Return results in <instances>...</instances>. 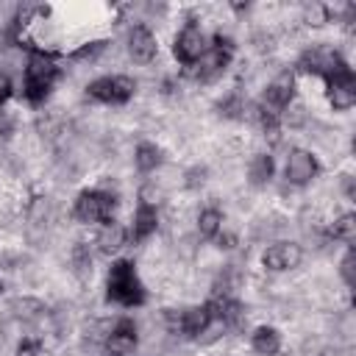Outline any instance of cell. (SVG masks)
Returning a JSON list of instances; mask_svg holds the SVG:
<instances>
[{"mask_svg":"<svg viewBox=\"0 0 356 356\" xmlns=\"http://www.w3.org/2000/svg\"><path fill=\"white\" fill-rule=\"evenodd\" d=\"M106 298H108L111 303H117V306H125V309L142 306V303L147 300L145 284L139 281L134 261L120 259V261L111 264V270H108V284H106Z\"/></svg>","mask_w":356,"mask_h":356,"instance_id":"cell-1","label":"cell"},{"mask_svg":"<svg viewBox=\"0 0 356 356\" xmlns=\"http://www.w3.org/2000/svg\"><path fill=\"white\" fill-rule=\"evenodd\" d=\"M58 78V64L50 53L44 50H33L28 56V67H25V86H22V95L31 106H39L44 103V97L50 95L53 83Z\"/></svg>","mask_w":356,"mask_h":356,"instance_id":"cell-2","label":"cell"},{"mask_svg":"<svg viewBox=\"0 0 356 356\" xmlns=\"http://www.w3.org/2000/svg\"><path fill=\"white\" fill-rule=\"evenodd\" d=\"M114 206H117L114 195H108L103 189H86V192L78 195L72 214L81 222H100V225H106V222L114 220Z\"/></svg>","mask_w":356,"mask_h":356,"instance_id":"cell-3","label":"cell"},{"mask_svg":"<svg viewBox=\"0 0 356 356\" xmlns=\"http://www.w3.org/2000/svg\"><path fill=\"white\" fill-rule=\"evenodd\" d=\"M211 323H214L211 303H200V306H192L184 312H167V328L172 334H184L189 339H197L200 334H206Z\"/></svg>","mask_w":356,"mask_h":356,"instance_id":"cell-4","label":"cell"},{"mask_svg":"<svg viewBox=\"0 0 356 356\" xmlns=\"http://www.w3.org/2000/svg\"><path fill=\"white\" fill-rule=\"evenodd\" d=\"M206 50H209V39H206V33H203V28H200L197 22H186V25L178 31L175 42H172V56H175L184 67L197 64Z\"/></svg>","mask_w":356,"mask_h":356,"instance_id":"cell-5","label":"cell"},{"mask_svg":"<svg viewBox=\"0 0 356 356\" xmlns=\"http://www.w3.org/2000/svg\"><path fill=\"white\" fill-rule=\"evenodd\" d=\"M317 172H320V164H317V159H314L312 150H303V147L289 150L284 175H286V181H289L292 186H306V184H312Z\"/></svg>","mask_w":356,"mask_h":356,"instance_id":"cell-6","label":"cell"},{"mask_svg":"<svg viewBox=\"0 0 356 356\" xmlns=\"http://www.w3.org/2000/svg\"><path fill=\"white\" fill-rule=\"evenodd\" d=\"M303 259V250L300 245L295 242H273L264 253H261V264L273 273H286V270H295Z\"/></svg>","mask_w":356,"mask_h":356,"instance_id":"cell-7","label":"cell"},{"mask_svg":"<svg viewBox=\"0 0 356 356\" xmlns=\"http://www.w3.org/2000/svg\"><path fill=\"white\" fill-rule=\"evenodd\" d=\"M139 337H136V323L131 317H120L111 331L106 334V350L111 356H128L134 348H136Z\"/></svg>","mask_w":356,"mask_h":356,"instance_id":"cell-8","label":"cell"},{"mask_svg":"<svg viewBox=\"0 0 356 356\" xmlns=\"http://www.w3.org/2000/svg\"><path fill=\"white\" fill-rule=\"evenodd\" d=\"M325 86H328V103H331V108H337V111L353 108V103H356V78H353L350 70L328 78Z\"/></svg>","mask_w":356,"mask_h":356,"instance_id":"cell-9","label":"cell"},{"mask_svg":"<svg viewBox=\"0 0 356 356\" xmlns=\"http://www.w3.org/2000/svg\"><path fill=\"white\" fill-rule=\"evenodd\" d=\"M128 53L136 64H150L159 53V44H156V36L147 25H134L131 33H128Z\"/></svg>","mask_w":356,"mask_h":356,"instance_id":"cell-10","label":"cell"},{"mask_svg":"<svg viewBox=\"0 0 356 356\" xmlns=\"http://www.w3.org/2000/svg\"><path fill=\"white\" fill-rule=\"evenodd\" d=\"M292 97H295V78H292L289 72H284V75H278V78L264 89L261 106L270 108V111H275V114H281L284 108H289Z\"/></svg>","mask_w":356,"mask_h":356,"instance_id":"cell-11","label":"cell"},{"mask_svg":"<svg viewBox=\"0 0 356 356\" xmlns=\"http://www.w3.org/2000/svg\"><path fill=\"white\" fill-rule=\"evenodd\" d=\"M156 228H159V211H156V206L139 200V206H136V211H134V222H131L128 236H131L134 242H145L147 236L156 234Z\"/></svg>","mask_w":356,"mask_h":356,"instance_id":"cell-12","label":"cell"},{"mask_svg":"<svg viewBox=\"0 0 356 356\" xmlns=\"http://www.w3.org/2000/svg\"><path fill=\"white\" fill-rule=\"evenodd\" d=\"M250 345H253V350L259 356H275L281 350V334L273 325H259L250 334Z\"/></svg>","mask_w":356,"mask_h":356,"instance_id":"cell-13","label":"cell"},{"mask_svg":"<svg viewBox=\"0 0 356 356\" xmlns=\"http://www.w3.org/2000/svg\"><path fill=\"white\" fill-rule=\"evenodd\" d=\"M275 172V161L270 153H256L248 164V175H250V184L253 186H264Z\"/></svg>","mask_w":356,"mask_h":356,"instance_id":"cell-14","label":"cell"},{"mask_svg":"<svg viewBox=\"0 0 356 356\" xmlns=\"http://www.w3.org/2000/svg\"><path fill=\"white\" fill-rule=\"evenodd\" d=\"M125 239H128V231H125L122 225H117L114 220L106 222V225L100 228V234H97V245H100L103 253H117V250L125 245Z\"/></svg>","mask_w":356,"mask_h":356,"instance_id":"cell-15","label":"cell"},{"mask_svg":"<svg viewBox=\"0 0 356 356\" xmlns=\"http://www.w3.org/2000/svg\"><path fill=\"white\" fill-rule=\"evenodd\" d=\"M134 164H136L139 172H153L161 164V150L153 142H139L136 153H134Z\"/></svg>","mask_w":356,"mask_h":356,"instance_id":"cell-16","label":"cell"},{"mask_svg":"<svg viewBox=\"0 0 356 356\" xmlns=\"http://www.w3.org/2000/svg\"><path fill=\"white\" fill-rule=\"evenodd\" d=\"M197 231L203 239H214L222 231V211L220 209H203L197 217Z\"/></svg>","mask_w":356,"mask_h":356,"instance_id":"cell-17","label":"cell"},{"mask_svg":"<svg viewBox=\"0 0 356 356\" xmlns=\"http://www.w3.org/2000/svg\"><path fill=\"white\" fill-rule=\"evenodd\" d=\"M136 92L134 78L128 75H111V106H125Z\"/></svg>","mask_w":356,"mask_h":356,"instance_id":"cell-18","label":"cell"},{"mask_svg":"<svg viewBox=\"0 0 356 356\" xmlns=\"http://www.w3.org/2000/svg\"><path fill=\"white\" fill-rule=\"evenodd\" d=\"M331 234H334V239H339V242H345V245H353V242H356V214H353V211L342 214V217L331 225Z\"/></svg>","mask_w":356,"mask_h":356,"instance_id":"cell-19","label":"cell"},{"mask_svg":"<svg viewBox=\"0 0 356 356\" xmlns=\"http://www.w3.org/2000/svg\"><path fill=\"white\" fill-rule=\"evenodd\" d=\"M86 97L97 100V103H111V75L106 78H97L86 86Z\"/></svg>","mask_w":356,"mask_h":356,"instance_id":"cell-20","label":"cell"},{"mask_svg":"<svg viewBox=\"0 0 356 356\" xmlns=\"http://www.w3.org/2000/svg\"><path fill=\"white\" fill-rule=\"evenodd\" d=\"M11 312H14L17 317L33 320V317H39V314L44 312V306H42L39 300H33V298H22V300H14V303H11Z\"/></svg>","mask_w":356,"mask_h":356,"instance_id":"cell-21","label":"cell"},{"mask_svg":"<svg viewBox=\"0 0 356 356\" xmlns=\"http://www.w3.org/2000/svg\"><path fill=\"white\" fill-rule=\"evenodd\" d=\"M339 273H342V281H345V286L350 289L353 284H356V278H353V273H356V253L348 248V253H345V259H342V264H339Z\"/></svg>","mask_w":356,"mask_h":356,"instance_id":"cell-22","label":"cell"},{"mask_svg":"<svg viewBox=\"0 0 356 356\" xmlns=\"http://www.w3.org/2000/svg\"><path fill=\"white\" fill-rule=\"evenodd\" d=\"M14 356H47V350L39 339H22L14 350Z\"/></svg>","mask_w":356,"mask_h":356,"instance_id":"cell-23","label":"cell"},{"mask_svg":"<svg viewBox=\"0 0 356 356\" xmlns=\"http://www.w3.org/2000/svg\"><path fill=\"white\" fill-rule=\"evenodd\" d=\"M106 50V42L103 39H97V42H86L83 47H78L75 53H72V58L75 61H81V58H95L97 53H103Z\"/></svg>","mask_w":356,"mask_h":356,"instance_id":"cell-24","label":"cell"},{"mask_svg":"<svg viewBox=\"0 0 356 356\" xmlns=\"http://www.w3.org/2000/svg\"><path fill=\"white\" fill-rule=\"evenodd\" d=\"M306 19H309V25H323V22H328V8L325 6H312L306 11Z\"/></svg>","mask_w":356,"mask_h":356,"instance_id":"cell-25","label":"cell"},{"mask_svg":"<svg viewBox=\"0 0 356 356\" xmlns=\"http://www.w3.org/2000/svg\"><path fill=\"white\" fill-rule=\"evenodd\" d=\"M11 95H14V83H11V78H8L6 72H0V106H3Z\"/></svg>","mask_w":356,"mask_h":356,"instance_id":"cell-26","label":"cell"},{"mask_svg":"<svg viewBox=\"0 0 356 356\" xmlns=\"http://www.w3.org/2000/svg\"><path fill=\"white\" fill-rule=\"evenodd\" d=\"M14 131V120H11V114L0 106V136H8Z\"/></svg>","mask_w":356,"mask_h":356,"instance_id":"cell-27","label":"cell"},{"mask_svg":"<svg viewBox=\"0 0 356 356\" xmlns=\"http://www.w3.org/2000/svg\"><path fill=\"white\" fill-rule=\"evenodd\" d=\"M214 239H217V248H225V250H231V248L236 245V236H231V234H222V231H220Z\"/></svg>","mask_w":356,"mask_h":356,"instance_id":"cell-28","label":"cell"},{"mask_svg":"<svg viewBox=\"0 0 356 356\" xmlns=\"http://www.w3.org/2000/svg\"><path fill=\"white\" fill-rule=\"evenodd\" d=\"M345 195L353 200V178L350 175H345Z\"/></svg>","mask_w":356,"mask_h":356,"instance_id":"cell-29","label":"cell"},{"mask_svg":"<svg viewBox=\"0 0 356 356\" xmlns=\"http://www.w3.org/2000/svg\"><path fill=\"white\" fill-rule=\"evenodd\" d=\"M0 289H3V284H0Z\"/></svg>","mask_w":356,"mask_h":356,"instance_id":"cell-30","label":"cell"}]
</instances>
